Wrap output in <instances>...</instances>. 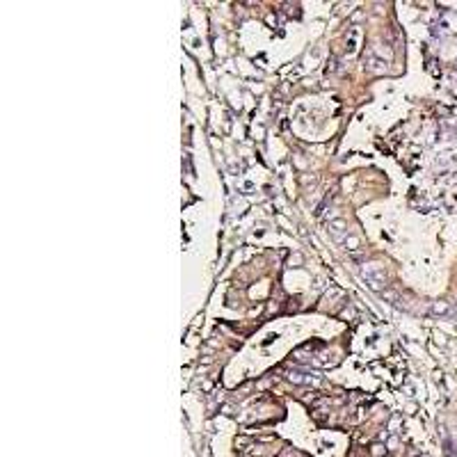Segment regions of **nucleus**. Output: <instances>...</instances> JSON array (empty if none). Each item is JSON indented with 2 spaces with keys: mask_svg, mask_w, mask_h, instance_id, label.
Here are the masks:
<instances>
[{
  "mask_svg": "<svg viewBox=\"0 0 457 457\" xmlns=\"http://www.w3.org/2000/svg\"><path fill=\"white\" fill-rule=\"evenodd\" d=\"M361 277L366 279L368 288H373V291H377V293H384V288H386V272H384V268H382L380 263H363Z\"/></svg>",
  "mask_w": 457,
  "mask_h": 457,
  "instance_id": "f257e3e1",
  "label": "nucleus"
},
{
  "mask_svg": "<svg viewBox=\"0 0 457 457\" xmlns=\"http://www.w3.org/2000/svg\"><path fill=\"white\" fill-rule=\"evenodd\" d=\"M430 313L437 318H448V320H457V302H434L430 307Z\"/></svg>",
  "mask_w": 457,
  "mask_h": 457,
  "instance_id": "f03ea898",
  "label": "nucleus"
},
{
  "mask_svg": "<svg viewBox=\"0 0 457 457\" xmlns=\"http://www.w3.org/2000/svg\"><path fill=\"white\" fill-rule=\"evenodd\" d=\"M327 231H329V235H332L336 243H345L347 235H350L345 220H332V222H327Z\"/></svg>",
  "mask_w": 457,
  "mask_h": 457,
  "instance_id": "7ed1b4c3",
  "label": "nucleus"
},
{
  "mask_svg": "<svg viewBox=\"0 0 457 457\" xmlns=\"http://www.w3.org/2000/svg\"><path fill=\"white\" fill-rule=\"evenodd\" d=\"M288 380H291L293 384H318V382H320V375H316V373L293 371L291 375H288Z\"/></svg>",
  "mask_w": 457,
  "mask_h": 457,
  "instance_id": "20e7f679",
  "label": "nucleus"
}]
</instances>
